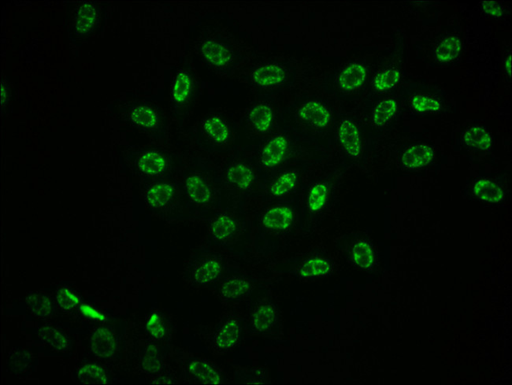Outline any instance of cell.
I'll return each mask as SVG.
<instances>
[{"label": "cell", "mask_w": 512, "mask_h": 385, "mask_svg": "<svg viewBox=\"0 0 512 385\" xmlns=\"http://www.w3.org/2000/svg\"><path fill=\"white\" fill-rule=\"evenodd\" d=\"M197 50L206 65L221 74L230 72L241 62L237 48L224 36H205L198 43Z\"/></svg>", "instance_id": "cell-1"}, {"label": "cell", "mask_w": 512, "mask_h": 385, "mask_svg": "<svg viewBox=\"0 0 512 385\" xmlns=\"http://www.w3.org/2000/svg\"><path fill=\"white\" fill-rule=\"evenodd\" d=\"M183 193L189 204L199 208H210L218 194L209 167L196 161L184 177Z\"/></svg>", "instance_id": "cell-2"}, {"label": "cell", "mask_w": 512, "mask_h": 385, "mask_svg": "<svg viewBox=\"0 0 512 385\" xmlns=\"http://www.w3.org/2000/svg\"><path fill=\"white\" fill-rule=\"evenodd\" d=\"M195 137L199 146L206 152H215L230 142L231 128L224 116L211 112L198 122Z\"/></svg>", "instance_id": "cell-3"}, {"label": "cell", "mask_w": 512, "mask_h": 385, "mask_svg": "<svg viewBox=\"0 0 512 385\" xmlns=\"http://www.w3.org/2000/svg\"><path fill=\"white\" fill-rule=\"evenodd\" d=\"M198 86L196 75L190 66L177 71L171 88L173 105L178 113L186 115L196 102Z\"/></svg>", "instance_id": "cell-4"}, {"label": "cell", "mask_w": 512, "mask_h": 385, "mask_svg": "<svg viewBox=\"0 0 512 385\" xmlns=\"http://www.w3.org/2000/svg\"><path fill=\"white\" fill-rule=\"evenodd\" d=\"M288 67L277 62H268L255 66L250 72L249 80L255 88L270 90L285 85L289 78Z\"/></svg>", "instance_id": "cell-5"}, {"label": "cell", "mask_w": 512, "mask_h": 385, "mask_svg": "<svg viewBox=\"0 0 512 385\" xmlns=\"http://www.w3.org/2000/svg\"><path fill=\"white\" fill-rule=\"evenodd\" d=\"M288 137L282 133L275 134L262 148L259 156L262 168L271 170L279 166L285 160L288 152Z\"/></svg>", "instance_id": "cell-6"}, {"label": "cell", "mask_w": 512, "mask_h": 385, "mask_svg": "<svg viewBox=\"0 0 512 385\" xmlns=\"http://www.w3.org/2000/svg\"><path fill=\"white\" fill-rule=\"evenodd\" d=\"M222 177L228 188L244 192L253 186L255 172L252 166L242 161H237L226 167Z\"/></svg>", "instance_id": "cell-7"}, {"label": "cell", "mask_w": 512, "mask_h": 385, "mask_svg": "<svg viewBox=\"0 0 512 385\" xmlns=\"http://www.w3.org/2000/svg\"><path fill=\"white\" fill-rule=\"evenodd\" d=\"M221 264L216 256L204 255L198 257L189 267V277L199 286H206L218 279L221 273Z\"/></svg>", "instance_id": "cell-8"}, {"label": "cell", "mask_w": 512, "mask_h": 385, "mask_svg": "<svg viewBox=\"0 0 512 385\" xmlns=\"http://www.w3.org/2000/svg\"><path fill=\"white\" fill-rule=\"evenodd\" d=\"M297 116L304 124L319 130L329 126L331 119L329 109L317 100H309L300 106Z\"/></svg>", "instance_id": "cell-9"}, {"label": "cell", "mask_w": 512, "mask_h": 385, "mask_svg": "<svg viewBox=\"0 0 512 385\" xmlns=\"http://www.w3.org/2000/svg\"><path fill=\"white\" fill-rule=\"evenodd\" d=\"M136 166L143 175L158 177L168 170L169 163L164 153L150 149L144 150L138 156Z\"/></svg>", "instance_id": "cell-10"}, {"label": "cell", "mask_w": 512, "mask_h": 385, "mask_svg": "<svg viewBox=\"0 0 512 385\" xmlns=\"http://www.w3.org/2000/svg\"><path fill=\"white\" fill-rule=\"evenodd\" d=\"M293 211L287 205H275L265 211L262 225L267 230L285 231L293 224Z\"/></svg>", "instance_id": "cell-11"}, {"label": "cell", "mask_w": 512, "mask_h": 385, "mask_svg": "<svg viewBox=\"0 0 512 385\" xmlns=\"http://www.w3.org/2000/svg\"><path fill=\"white\" fill-rule=\"evenodd\" d=\"M338 139L346 153L354 159L362 154V144L359 128L353 120L344 119L338 128Z\"/></svg>", "instance_id": "cell-12"}, {"label": "cell", "mask_w": 512, "mask_h": 385, "mask_svg": "<svg viewBox=\"0 0 512 385\" xmlns=\"http://www.w3.org/2000/svg\"><path fill=\"white\" fill-rule=\"evenodd\" d=\"M248 121L255 132L259 134L269 132L275 121L274 109L269 103L255 104L248 111Z\"/></svg>", "instance_id": "cell-13"}, {"label": "cell", "mask_w": 512, "mask_h": 385, "mask_svg": "<svg viewBox=\"0 0 512 385\" xmlns=\"http://www.w3.org/2000/svg\"><path fill=\"white\" fill-rule=\"evenodd\" d=\"M176 188L172 184L159 181L150 186L144 193V199L153 209L164 208L172 202L176 197Z\"/></svg>", "instance_id": "cell-14"}, {"label": "cell", "mask_w": 512, "mask_h": 385, "mask_svg": "<svg viewBox=\"0 0 512 385\" xmlns=\"http://www.w3.org/2000/svg\"><path fill=\"white\" fill-rule=\"evenodd\" d=\"M129 120L133 126L146 131L157 130L160 125V118L157 110L147 104L133 106L130 110Z\"/></svg>", "instance_id": "cell-15"}, {"label": "cell", "mask_w": 512, "mask_h": 385, "mask_svg": "<svg viewBox=\"0 0 512 385\" xmlns=\"http://www.w3.org/2000/svg\"><path fill=\"white\" fill-rule=\"evenodd\" d=\"M242 330L240 322L235 319L227 320L215 335V348L219 351L233 348L239 342Z\"/></svg>", "instance_id": "cell-16"}, {"label": "cell", "mask_w": 512, "mask_h": 385, "mask_svg": "<svg viewBox=\"0 0 512 385\" xmlns=\"http://www.w3.org/2000/svg\"><path fill=\"white\" fill-rule=\"evenodd\" d=\"M90 346L95 355L104 359L110 358L115 351L114 335L108 328H98L92 334Z\"/></svg>", "instance_id": "cell-17"}, {"label": "cell", "mask_w": 512, "mask_h": 385, "mask_svg": "<svg viewBox=\"0 0 512 385\" xmlns=\"http://www.w3.org/2000/svg\"><path fill=\"white\" fill-rule=\"evenodd\" d=\"M237 231V223L233 217L226 213L215 217L211 221L209 232L213 239L219 242L229 241Z\"/></svg>", "instance_id": "cell-18"}, {"label": "cell", "mask_w": 512, "mask_h": 385, "mask_svg": "<svg viewBox=\"0 0 512 385\" xmlns=\"http://www.w3.org/2000/svg\"><path fill=\"white\" fill-rule=\"evenodd\" d=\"M433 157V150L428 145L422 144L406 150L402 161L405 168L416 169L430 164Z\"/></svg>", "instance_id": "cell-19"}, {"label": "cell", "mask_w": 512, "mask_h": 385, "mask_svg": "<svg viewBox=\"0 0 512 385\" xmlns=\"http://www.w3.org/2000/svg\"><path fill=\"white\" fill-rule=\"evenodd\" d=\"M366 76L367 72L364 65L350 64L339 75L338 85L344 91H353L363 85Z\"/></svg>", "instance_id": "cell-20"}, {"label": "cell", "mask_w": 512, "mask_h": 385, "mask_svg": "<svg viewBox=\"0 0 512 385\" xmlns=\"http://www.w3.org/2000/svg\"><path fill=\"white\" fill-rule=\"evenodd\" d=\"M298 181L299 175L296 170L284 171L272 181L268 192L276 199L285 197L297 188Z\"/></svg>", "instance_id": "cell-21"}, {"label": "cell", "mask_w": 512, "mask_h": 385, "mask_svg": "<svg viewBox=\"0 0 512 385\" xmlns=\"http://www.w3.org/2000/svg\"><path fill=\"white\" fill-rule=\"evenodd\" d=\"M188 371L194 380L204 384H219L221 377L219 371L208 362L195 359L190 362Z\"/></svg>", "instance_id": "cell-22"}, {"label": "cell", "mask_w": 512, "mask_h": 385, "mask_svg": "<svg viewBox=\"0 0 512 385\" xmlns=\"http://www.w3.org/2000/svg\"><path fill=\"white\" fill-rule=\"evenodd\" d=\"M251 288V284L247 279L242 277H233L227 279L219 290L221 297L225 300H235L246 295Z\"/></svg>", "instance_id": "cell-23"}, {"label": "cell", "mask_w": 512, "mask_h": 385, "mask_svg": "<svg viewBox=\"0 0 512 385\" xmlns=\"http://www.w3.org/2000/svg\"><path fill=\"white\" fill-rule=\"evenodd\" d=\"M329 187L325 182H316L309 189L307 199L308 208L313 213L324 209L329 199Z\"/></svg>", "instance_id": "cell-24"}, {"label": "cell", "mask_w": 512, "mask_h": 385, "mask_svg": "<svg viewBox=\"0 0 512 385\" xmlns=\"http://www.w3.org/2000/svg\"><path fill=\"white\" fill-rule=\"evenodd\" d=\"M474 193L477 198L488 203H499L504 199V194L502 188L492 181L478 180L474 186Z\"/></svg>", "instance_id": "cell-25"}, {"label": "cell", "mask_w": 512, "mask_h": 385, "mask_svg": "<svg viewBox=\"0 0 512 385\" xmlns=\"http://www.w3.org/2000/svg\"><path fill=\"white\" fill-rule=\"evenodd\" d=\"M397 110V103L393 99H383L378 103L373 111L372 121L377 127L386 126Z\"/></svg>", "instance_id": "cell-26"}, {"label": "cell", "mask_w": 512, "mask_h": 385, "mask_svg": "<svg viewBox=\"0 0 512 385\" xmlns=\"http://www.w3.org/2000/svg\"><path fill=\"white\" fill-rule=\"evenodd\" d=\"M277 320V311L272 304H264L255 311L253 326L256 330L264 332L275 325Z\"/></svg>", "instance_id": "cell-27"}, {"label": "cell", "mask_w": 512, "mask_h": 385, "mask_svg": "<svg viewBox=\"0 0 512 385\" xmlns=\"http://www.w3.org/2000/svg\"><path fill=\"white\" fill-rule=\"evenodd\" d=\"M353 259L355 264L361 269L368 270L375 264V253L371 245L364 241H360L354 245L353 248Z\"/></svg>", "instance_id": "cell-28"}, {"label": "cell", "mask_w": 512, "mask_h": 385, "mask_svg": "<svg viewBox=\"0 0 512 385\" xmlns=\"http://www.w3.org/2000/svg\"><path fill=\"white\" fill-rule=\"evenodd\" d=\"M464 141L471 148L489 150L491 148L492 137L486 128L475 126L465 132Z\"/></svg>", "instance_id": "cell-29"}, {"label": "cell", "mask_w": 512, "mask_h": 385, "mask_svg": "<svg viewBox=\"0 0 512 385\" xmlns=\"http://www.w3.org/2000/svg\"><path fill=\"white\" fill-rule=\"evenodd\" d=\"M331 270L329 261L320 257L310 259L300 267L299 275L302 277H316L328 275Z\"/></svg>", "instance_id": "cell-30"}, {"label": "cell", "mask_w": 512, "mask_h": 385, "mask_svg": "<svg viewBox=\"0 0 512 385\" xmlns=\"http://www.w3.org/2000/svg\"><path fill=\"white\" fill-rule=\"evenodd\" d=\"M79 380L83 384L100 385L108 383V377L102 368L95 364L83 366L79 372Z\"/></svg>", "instance_id": "cell-31"}, {"label": "cell", "mask_w": 512, "mask_h": 385, "mask_svg": "<svg viewBox=\"0 0 512 385\" xmlns=\"http://www.w3.org/2000/svg\"><path fill=\"white\" fill-rule=\"evenodd\" d=\"M461 50V42L457 37L445 39L436 49V57L442 62H449L458 57Z\"/></svg>", "instance_id": "cell-32"}, {"label": "cell", "mask_w": 512, "mask_h": 385, "mask_svg": "<svg viewBox=\"0 0 512 385\" xmlns=\"http://www.w3.org/2000/svg\"><path fill=\"white\" fill-rule=\"evenodd\" d=\"M400 80L399 70L391 68L383 70L377 75L373 81V86L378 92H385L397 86Z\"/></svg>", "instance_id": "cell-33"}, {"label": "cell", "mask_w": 512, "mask_h": 385, "mask_svg": "<svg viewBox=\"0 0 512 385\" xmlns=\"http://www.w3.org/2000/svg\"><path fill=\"white\" fill-rule=\"evenodd\" d=\"M39 337L43 342L59 351H64L69 347L68 339L63 334L51 327H43L39 331Z\"/></svg>", "instance_id": "cell-34"}, {"label": "cell", "mask_w": 512, "mask_h": 385, "mask_svg": "<svg viewBox=\"0 0 512 385\" xmlns=\"http://www.w3.org/2000/svg\"><path fill=\"white\" fill-rule=\"evenodd\" d=\"M32 314L39 317H47L52 313V304L44 294H32L27 298Z\"/></svg>", "instance_id": "cell-35"}, {"label": "cell", "mask_w": 512, "mask_h": 385, "mask_svg": "<svg viewBox=\"0 0 512 385\" xmlns=\"http://www.w3.org/2000/svg\"><path fill=\"white\" fill-rule=\"evenodd\" d=\"M96 19V10L93 5L85 3L81 6L77 17V29L81 32H86L91 29Z\"/></svg>", "instance_id": "cell-36"}, {"label": "cell", "mask_w": 512, "mask_h": 385, "mask_svg": "<svg viewBox=\"0 0 512 385\" xmlns=\"http://www.w3.org/2000/svg\"><path fill=\"white\" fill-rule=\"evenodd\" d=\"M142 366L144 370L148 373H158L162 369L158 349L155 346H149L144 354Z\"/></svg>", "instance_id": "cell-37"}, {"label": "cell", "mask_w": 512, "mask_h": 385, "mask_svg": "<svg viewBox=\"0 0 512 385\" xmlns=\"http://www.w3.org/2000/svg\"><path fill=\"white\" fill-rule=\"evenodd\" d=\"M411 105L419 112H437L441 109V103L437 99L425 96L414 97Z\"/></svg>", "instance_id": "cell-38"}, {"label": "cell", "mask_w": 512, "mask_h": 385, "mask_svg": "<svg viewBox=\"0 0 512 385\" xmlns=\"http://www.w3.org/2000/svg\"><path fill=\"white\" fill-rule=\"evenodd\" d=\"M147 329L152 337L155 339H160L164 337L166 328L164 322L158 314L154 313L150 316L147 322Z\"/></svg>", "instance_id": "cell-39"}, {"label": "cell", "mask_w": 512, "mask_h": 385, "mask_svg": "<svg viewBox=\"0 0 512 385\" xmlns=\"http://www.w3.org/2000/svg\"><path fill=\"white\" fill-rule=\"evenodd\" d=\"M57 299L60 308L65 310L73 309L79 303V297L66 288L58 290Z\"/></svg>", "instance_id": "cell-40"}, {"label": "cell", "mask_w": 512, "mask_h": 385, "mask_svg": "<svg viewBox=\"0 0 512 385\" xmlns=\"http://www.w3.org/2000/svg\"><path fill=\"white\" fill-rule=\"evenodd\" d=\"M482 6L484 11L489 15L499 18L503 15V9L500 6L493 2H483Z\"/></svg>", "instance_id": "cell-41"}, {"label": "cell", "mask_w": 512, "mask_h": 385, "mask_svg": "<svg viewBox=\"0 0 512 385\" xmlns=\"http://www.w3.org/2000/svg\"><path fill=\"white\" fill-rule=\"evenodd\" d=\"M81 311L87 316L93 317V319H98V317H99V315L97 313V312L89 308V306H82Z\"/></svg>", "instance_id": "cell-42"}, {"label": "cell", "mask_w": 512, "mask_h": 385, "mask_svg": "<svg viewBox=\"0 0 512 385\" xmlns=\"http://www.w3.org/2000/svg\"><path fill=\"white\" fill-rule=\"evenodd\" d=\"M505 68H506V70H507L508 74L511 75V55L507 59V61H506Z\"/></svg>", "instance_id": "cell-43"}]
</instances>
